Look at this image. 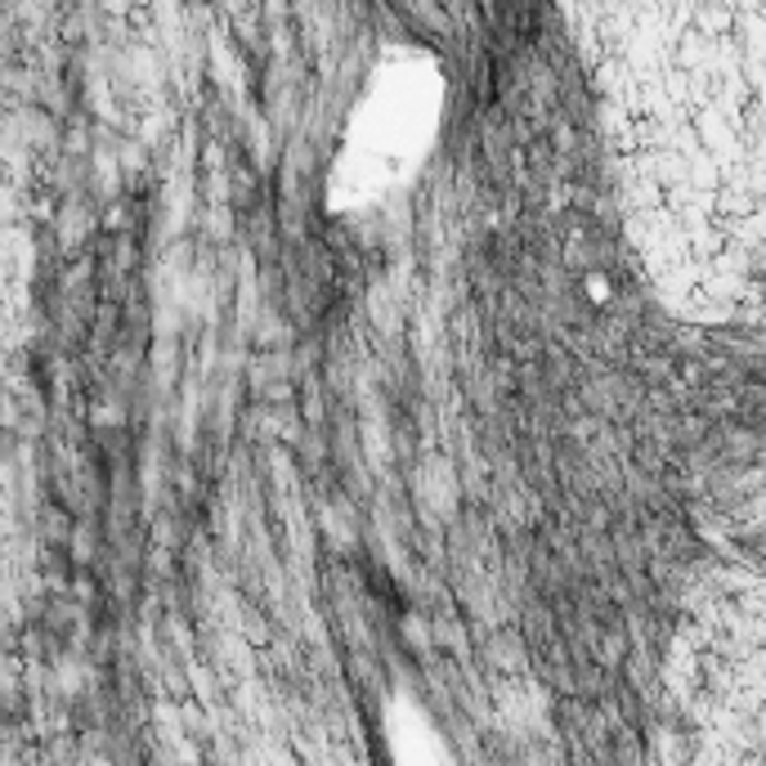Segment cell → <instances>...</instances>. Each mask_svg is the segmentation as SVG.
<instances>
[{"label": "cell", "mask_w": 766, "mask_h": 766, "mask_svg": "<svg viewBox=\"0 0 766 766\" xmlns=\"http://www.w3.org/2000/svg\"><path fill=\"white\" fill-rule=\"evenodd\" d=\"M390 748H395L399 766H453V757L440 744L435 726L417 713L408 700H399L390 709Z\"/></svg>", "instance_id": "2"}, {"label": "cell", "mask_w": 766, "mask_h": 766, "mask_svg": "<svg viewBox=\"0 0 766 766\" xmlns=\"http://www.w3.org/2000/svg\"><path fill=\"white\" fill-rule=\"evenodd\" d=\"M440 99L444 86L435 63L422 54H395L355 108L341 162L332 171V202L364 206L403 184L431 149Z\"/></svg>", "instance_id": "1"}]
</instances>
